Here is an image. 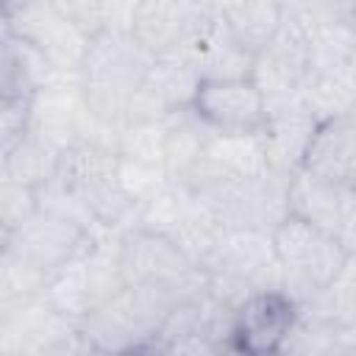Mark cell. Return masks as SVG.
I'll list each match as a JSON object with an SVG mask.
<instances>
[{"label":"cell","instance_id":"cell-1","mask_svg":"<svg viewBox=\"0 0 356 356\" xmlns=\"http://www.w3.org/2000/svg\"><path fill=\"white\" fill-rule=\"evenodd\" d=\"M153 53H147L131 28H108L89 36L78 86L89 114L108 131H120L128 120V106L145 81Z\"/></svg>","mask_w":356,"mask_h":356},{"label":"cell","instance_id":"cell-2","mask_svg":"<svg viewBox=\"0 0 356 356\" xmlns=\"http://www.w3.org/2000/svg\"><path fill=\"white\" fill-rule=\"evenodd\" d=\"M53 178L97 228L122 234L136 225L139 203L122 184L120 153L114 145L100 139H81L64 147Z\"/></svg>","mask_w":356,"mask_h":356},{"label":"cell","instance_id":"cell-3","mask_svg":"<svg viewBox=\"0 0 356 356\" xmlns=\"http://www.w3.org/2000/svg\"><path fill=\"white\" fill-rule=\"evenodd\" d=\"M125 286L120 273V234L111 239L95 236L81 253L53 270L39 292V300L53 312L81 323Z\"/></svg>","mask_w":356,"mask_h":356},{"label":"cell","instance_id":"cell-4","mask_svg":"<svg viewBox=\"0 0 356 356\" xmlns=\"http://www.w3.org/2000/svg\"><path fill=\"white\" fill-rule=\"evenodd\" d=\"M181 298L159 286L125 284L114 298L81 320V334L95 353L142 350Z\"/></svg>","mask_w":356,"mask_h":356},{"label":"cell","instance_id":"cell-5","mask_svg":"<svg viewBox=\"0 0 356 356\" xmlns=\"http://www.w3.org/2000/svg\"><path fill=\"white\" fill-rule=\"evenodd\" d=\"M270 234L284 275V292L295 298L298 306L317 298L350 259L331 234L298 214H286Z\"/></svg>","mask_w":356,"mask_h":356},{"label":"cell","instance_id":"cell-6","mask_svg":"<svg viewBox=\"0 0 356 356\" xmlns=\"http://www.w3.org/2000/svg\"><path fill=\"white\" fill-rule=\"evenodd\" d=\"M120 273L125 284L159 286L181 300L209 292V273L172 236L145 225L120 234Z\"/></svg>","mask_w":356,"mask_h":356},{"label":"cell","instance_id":"cell-7","mask_svg":"<svg viewBox=\"0 0 356 356\" xmlns=\"http://www.w3.org/2000/svg\"><path fill=\"white\" fill-rule=\"evenodd\" d=\"M95 236H97L95 228L86 225L83 220L39 206V211L31 220H25L17 231L0 236V245L31 261L44 275H50L75 253H81Z\"/></svg>","mask_w":356,"mask_h":356},{"label":"cell","instance_id":"cell-8","mask_svg":"<svg viewBox=\"0 0 356 356\" xmlns=\"http://www.w3.org/2000/svg\"><path fill=\"white\" fill-rule=\"evenodd\" d=\"M286 203L289 214H298L323 228L350 256H356V186L298 167L289 178Z\"/></svg>","mask_w":356,"mask_h":356},{"label":"cell","instance_id":"cell-9","mask_svg":"<svg viewBox=\"0 0 356 356\" xmlns=\"http://www.w3.org/2000/svg\"><path fill=\"white\" fill-rule=\"evenodd\" d=\"M192 111L225 134H264L270 125V106L253 78L200 81Z\"/></svg>","mask_w":356,"mask_h":356},{"label":"cell","instance_id":"cell-10","mask_svg":"<svg viewBox=\"0 0 356 356\" xmlns=\"http://www.w3.org/2000/svg\"><path fill=\"white\" fill-rule=\"evenodd\" d=\"M3 25L44 50L61 75H72L78 81V67L89 36L75 22H70L53 6V0H31L17 14L3 17Z\"/></svg>","mask_w":356,"mask_h":356},{"label":"cell","instance_id":"cell-11","mask_svg":"<svg viewBox=\"0 0 356 356\" xmlns=\"http://www.w3.org/2000/svg\"><path fill=\"white\" fill-rule=\"evenodd\" d=\"M200 89V75L178 56H156L139 83L125 122H164L172 114L192 108Z\"/></svg>","mask_w":356,"mask_h":356},{"label":"cell","instance_id":"cell-12","mask_svg":"<svg viewBox=\"0 0 356 356\" xmlns=\"http://www.w3.org/2000/svg\"><path fill=\"white\" fill-rule=\"evenodd\" d=\"M175 56L186 61L200 75V81L253 78V67H256V56L236 42L220 11L197 22L189 31V36L181 42Z\"/></svg>","mask_w":356,"mask_h":356},{"label":"cell","instance_id":"cell-13","mask_svg":"<svg viewBox=\"0 0 356 356\" xmlns=\"http://www.w3.org/2000/svg\"><path fill=\"white\" fill-rule=\"evenodd\" d=\"M217 14L214 0H136L131 33L153 56H175L189 31Z\"/></svg>","mask_w":356,"mask_h":356},{"label":"cell","instance_id":"cell-14","mask_svg":"<svg viewBox=\"0 0 356 356\" xmlns=\"http://www.w3.org/2000/svg\"><path fill=\"white\" fill-rule=\"evenodd\" d=\"M300 306L284 289H261L242 300L234 320V348L248 353L281 350Z\"/></svg>","mask_w":356,"mask_h":356},{"label":"cell","instance_id":"cell-15","mask_svg":"<svg viewBox=\"0 0 356 356\" xmlns=\"http://www.w3.org/2000/svg\"><path fill=\"white\" fill-rule=\"evenodd\" d=\"M314 175L356 186V120L350 114L317 122L303 164Z\"/></svg>","mask_w":356,"mask_h":356},{"label":"cell","instance_id":"cell-16","mask_svg":"<svg viewBox=\"0 0 356 356\" xmlns=\"http://www.w3.org/2000/svg\"><path fill=\"white\" fill-rule=\"evenodd\" d=\"M64 81L50 56L39 50L33 42L22 39L11 28L3 25V47H0V89L3 95H25L33 97L39 89Z\"/></svg>","mask_w":356,"mask_h":356},{"label":"cell","instance_id":"cell-17","mask_svg":"<svg viewBox=\"0 0 356 356\" xmlns=\"http://www.w3.org/2000/svg\"><path fill=\"white\" fill-rule=\"evenodd\" d=\"M206 161L234 178H259L273 170L264 134H225L214 131L206 145Z\"/></svg>","mask_w":356,"mask_h":356},{"label":"cell","instance_id":"cell-18","mask_svg":"<svg viewBox=\"0 0 356 356\" xmlns=\"http://www.w3.org/2000/svg\"><path fill=\"white\" fill-rule=\"evenodd\" d=\"M220 14L236 42L259 56L278 33L286 14V0H231L220 8Z\"/></svg>","mask_w":356,"mask_h":356},{"label":"cell","instance_id":"cell-19","mask_svg":"<svg viewBox=\"0 0 356 356\" xmlns=\"http://www.w3.org/2000/svg\"><path fill=\"white\" fill-rule=\"evenodd\" d=\"M58 156L61 150L47 142L44 136L28 131L25 139L11 147L8 153H3V181H17V184H28V186H44L58 167Z\"/></svg>","mask_w":356,"mask_h":356},{"label":"cell","instance_id":"cell-20","mask_svg":"<svg viewBox=\"0 0 356 356\" xmlns=\"http://www.w3.org/2000/svg\"><path fill=\"white\" fill-rule=\"evenodd\" d=\"M164 139H167V120L164 122H125L117 131V153L150 164V167H164Z\"/></svg>","mask_w":356,"mask_h":356},{"label":"cell","instance_id":"cell-21","mask_svg":"<svg viewBox=\"0 0 356 356\" xmlns=\"http://www.w3.org/2000/svg\"><path fill=\"white\" fill-rule=\"evenodd\" d=\"M39 211V186L3 181L0 192V236L17 231L25 220H31Z\"/></svg>","mask_w":356,"mask_h":356},{"label":"cell","instance_id":"cell-22","mask_svg":"<svg viewBox=\"0 0 356 356\" xmlns=\"http://www.w3.org/2000/svg\"><path fill=\"white\" fill-rule=\"evenodd\" d=\"M31 117H33V97L25 95H3L0 103V142L3 153L17 147L25 134L31 131Z\"/></svg>","mask_w":356,"mask_h":356},{"label":"cell","instance_id":"cell-23","mask_svg":"<svg viewBox=\"0 0 356 356\" xmlns=\"http://www.w3.org/2000/svg\"><path fill=\"white\" fill-rule=\"evenodd\" d=\"M31 0H3V17H11V14H17L22 6H28Z\"/></svg>","mask_w":356,"mask_h":356},{"label":"cell","instance_id":"cell-24","mask_svg":"<svg viewBox=\"0 0 356 356\" xmlns=\"http://www.w3.org/2000/svg\"><path fill=\"white\" fill-rule=\"evenodd\" d=\"M353 81H356V36H353Z\"/></svg>","mask_w":356,"mask_h":356},{"label":"cell","instance_id":"cell-25","mask_svg":"<svg viewBox=\"0 0 356 356\" xmlns=\"http://www.w3.org/2000/svg\"><path fill=\"white\" fill-rule=\"evenodd\" d=\"M353 25H356V6H353Z\"/></svg>","mask_w":356,"mask_h":356}]
</instances>
